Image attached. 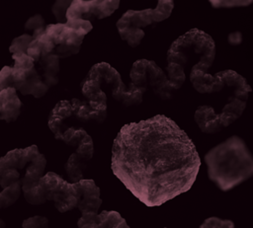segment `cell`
Instances as JSON below:
<instances>
[{
  "label": "cell",
  "instance_id": "obj_1",
  "mask_svg": "<svg viewBox=\"0 0 253 228\" xmlns=\"http://www.w3.org/2000/svg\"><path fill=\"white\" fill-rule=\"evenodd\" d=\"M200 166L192 139L163 114L125 124L114 140V175L148 207L160 206L188 191Z\"/></svg>",
  "mask_w": 253,
  "mask_h": 228
},
{
  "label": "cell",
  "instance_id": "obj_2",
  "mask_svg": "<svg viewBox=\"0 0 253 228\" xmlns=\"http://www.w3.org/2000/svg\"><path fill=\"white\" fill-rule=\"evenodd\" d=\"M209 179L222 191H228L253 175V156L245 141L232 135L205 155Z\"/></svg>",
  "mask_w": 253,
  "mask_h": 228
},
{
  "label": "cell",
  "instance_id": "obj_3",
  "mask_svg": "<svg viewBox=\"0 0 253 228\" xmlns=\"http://www.w3.org/2000/svg\"><path fill=\"white\" fill-rule=\"evenodd\" d=\"M215 57V44L205 32L192 29L172 42L167 51V77L179 90L186 80V70L195 66L210 69Z\"/></svg>",
  "mask_w": 253,
  "mask_h": 228
},
{
  "label": "cell",
  "instance_id": "obj_4",
  "mask_svg": "<svg viewBox=\"0 0 253 228\" xmlns=\"http://www.w3.org/2000/svg\"><path fill=\"white\" fill-rule=\"evenodd\" d=\"M91 30V23L81 19H68L63 23L49 24L30 42L26 53L34 60L48 54L58 58L68 57L79 52L85 36Z\"/></svg>",
  "mask_w": 253,
  "mask_h": 228
},
{
  "label": "cell",
  "instance_id": "obj_5",
  "mask_svg": "<svg viewBox=\"0 0 253 228\" xmlns=\"http://www.w3.org/2000/svg\"><path fill=\"white\" fill-rule=\"evenodd\" d=\"M42 179L47 188V200H52L61 213L74 208H78L81 213H97L103 202L100 189L93 180L68 183L53 172L42 175Z\"/></svg>",
  "mask_w": 253,
  "mask_h": 228
},
{
  "label": "cell",
  "instance_id": "obj_6",
  "mask_svg": "<svg viewBox=\"0 0 253 228\" xmlns=\"http://www.w3.org/2000/svg\"><path fill=\"white\" fill-rule=\"evenodd\" d=\"M14 65L4 66L0 70V91L14 88L22 95H32L35 98L44 96L49 87L37 68L35 60L27 53L12 54Z\"/></svg>",
  "mask_w": 253,
  "mask_h": 228
},
{
  "label": "cell",
  "instance_id": "obj_7",
  "mask_svg": "<svg viewBox=\"0 0 253 228\" xmlns=\"http://www.w3.org/2000/svg\"><path fill=\"white\" fill-rule=\"evenodd\" d=\"M174 9V0H157L154 8L128 10L117 22L121 38L131 47L139 45L144 37L143 29L167 19Z\"/></svg>",
  "mask_w": 253,
  "mask_h": 228
},
{
  "label": "cell",
  "instance_id": "obj_8",
  "mask_svg": "<svg viewBox=\"0 0 253 228\" xmlns=\"http://www.w3.org/2000/svg\"><path fill=\"white\" fill-rule=\"evenodd\" d=\"M86 77L93 80L101 89L108 88L112 97L126 107L140 104L146 91L145 88L138 87L131 82L126 86L119 72L106 62L95 64Z\"/></svg>",
  "mask_w": 253,
  "mask_h": 228
},
{
  "label": "cell",
  "instance_id": "obj_9",
  "mask_svg": "<svg viewBox=\"0 0 253 228\" xmlns=\"http://www.w3.org/2000/svg\"><path fill=\"white\" fill-rule=\"evenodd\" d=\"M129 77L132 84L145 89L150 87L162 100H170L176 91L167 74L152 60H136L131 66Z\"/></svg>",
  "mask_w": 253,
  "mask_h": 228
},
{
  "label": "cell",
  "instance_id": "obj_10",
  "mask_svg": "<svg viewBox=\"0 0 253 228\" xmlns=\"http://www.w3.org/2000/svg\"><path fill=\"white\" fill-rule=\"evenodd\" d=\"M46 159L40 153L27 167L22 178V191L26 200L33 205H40L47 200V188L42 179Z\"/></svg>",
  "mask_w": 253,
  "mask_h": 228
},
{
  "label": "cell",
  "instance_id": "obj_11",
  "mask_svg": "<svg viewBox=\"0 0 253 228\" xmlns=\"http://www.w3.org/2000/svg\"><path fill=\"white\" fill-rule=\"evenodd\" d=\"M119 6L120 0H73L66 10L65 19L100 20L111 16Z\"/></svg>",
  "mask_w": 253,
  "mask_h": 228
},
{
  "label": "cell",
  "instance_id": "obj_12",
  "mask_svg": "<svg viewBox=\"0 0 253 228\" xmlns=\"http://www.w3.org/2000/svg\"><path fill=\"white\" fill-rule=\"evenodd\" d=\"M51 131L55 139L62 140L65 144L75 147V152L85 161H89L93 157V140L84 128L61 124Z\"/></svg>",
  "mask_w": 253,
  "mask_h": 228
},
{
  "label": "cell",
  "instance_id": "obj_13",
  "mask_svg": "<svg viewBox=\"0 0 253 228\" xmlns=\"http://www.w3.org/2000/svg\"><path fill=\"white\" fill-rule=\"evenodd\" d=\"M72 108V116L79 122H88L90 120L101 123L107 116V103L80 101L72 99L70 101Z\"/></svg>",
  "mask_w": 253,
  "mask_h": 228
},
{
  "label": "cell",
  "instance_id": "obj_14",
  "mask_svg": "<svg viewBox=\"0 0 253 228\" xmlns=\"http://www.w3.org/2000/svg\"><path fill=\"white\" fill-rule=\"evenodd\" d=\"M40 151L36 145L29 146L23 149H14L9 151L0 159V174L5 170H18L21 172L37 158Z\"/></svg>",
  "mask_w": 253,
  "mask_h": 228
},
{
  "label": "cell",
  "instance_id": "obj_15",
  "mask_svg": "<svg viewBox=\"0 0 253 228\" xmlns=\"http://www.w3.org/2000/svg\"><path fill=\"white\" fill-rule=\"evenodd\" d=\"M22 103L14 88H6L0 91V120L14 121L21 113Z\"/></svg>",
  "mask_w": 253,
  "mask_h": 228
},
{
  "label": "cell",
  "instance_id": "obj_16",
  "mask_svg": "<svg viewBox=\"0 0 253 228\" xmlns=\"http://www.w3.org/2000/svg\"><path fill=\"white\" fill-rule=\"evenodd\" d=\"M120 213L117 211L104 210L101 213L85 212L78 219V228H110L113 221Z\"/></svg>",
  "mask_w": 253,
  "mask_h": 228
},
{
  "label": "cell",
  "instance_id": "obj_17",
  "mask_svg": "<svg viewBox=\"0 0 253 228\" xmlns=\"http://www.w3.org/2000/svg\"><path fill=\"white\" fill-rule=\"evenodd\" d=\"M85 160L82 159L76 152L72 153L64 164L65 172L70 180V183H77L83 180V171L86 168Z\"/></svg>",
  "mask_w": 253,
  "mask_h": 228
},
{
  "label": "cell",
  "instance_id": "obj_18",
  "mask_svg": "<svg viewBox=\"0 0 253 228\" xmlns=\"http://www.w3.org/2000/svg\"><path fill=\"white\" fill-rule=\"evenodd\" d=\"M21 186L22 183H16L2 190L0 192V208L10 206L19 198L22 191Z\"/></svg>",
  "mask_w": 253,
  "mask_h": 228
},
{
  "label": "cell",
  "instance_id": "obj_19",
  "mask_svg": "<svg viewBox=\"0 0 253 228\" xmlns=\"http://www.w3.org/2000/svg\"><path fill=\"white\" fill-rule=\"evenodd\" d=\"M33 40V37L29 34H24L20 37L15 38L9 47V51L14 53H26L30 42Z\"/></svg>",
  "mask_w": 253,
  "mask_h": 228
},
{
  "label": "cell",
  "instance_id": "obj_20",
  "mask_svg": "<svg viewBox=\"0 0 253 228\" xmlns=\"http://www.w3.org/2000/svg\"><path fill=\"white\" fill-rule=\"evenodd\" d=\"M44 20L40 14L31 17L25 24V30L33 32V34L31 35L33 37V39L40 36L44 31Z\"/></svg>",
  "mask_w": 253,
  "mask_h": 228
},
{
  "label": "cell",
  "instance_id": "obj_21",
  "mask_svg": "<svg viewBox=\"0 0 253 228\" xmlns=\"http://www.w3.org/2000/svg\"><path fill=\"white\" fill-rule=\"evenodd\" d=\"M72 1L73 0H55V2L53 3L51 7V12L58 23H63L66 21L65 13Z\"/></svg>",
  "mask_w": 253,
  "mask_h": 228
},
{
  "label": "cell",
  "instance_id": "obj_22",
  "mask_svg": "<svg viewBox=\"0 0 253 228\" xmlns=\"http://www.w3.org/2000/svg\"><path fill=\"white\" fill-rule=\"evenodd\" d=\"M213 8H234L249 6L253 0H209Z\"/></svg>",
  "mask_w": 253,
  "mask_h": 228
},
{
  "label": "cell",
  "instance_id": "obj_23",
  "mask_svg": "<svg viewBox=\"0 0 253 228\" xmlns=\"http://www.w3.org/2000/svg\"><path fill=\"white\" fill-rule=\"evenodd\" d=\"M200 228H234V223L228 219L210 217L202 223Z\"/></svg>",
  "mask_w": 253,
  "mask_h": 228
},
{
  "label": "cell",
  "instance_id": "obj_24",
  "mask_svg": "<svg viewBox=\"0 0 253 228\" xmlns=\"http://www.w3.org/2000/svg\"><path fill=\"white\" fill-rule=\"evenodd\" d=\"M23 228H48V220L44 216L36 215L24 220Z\"/></svg>",
  "mask_w": 253,
  "mask_h": 228
},
{
  "label": "cell",
  "instance_id": "obj_25",
  "mask_svg": "<svg viewBox=\"0 0 253 228\" xmlns=\"http://www.w3.org/2000/svg\"><path fill=\"white\" fill-rule=\"evenodd\" d=\"M110 228H129V226L126 224V221L125 218H123L121 216V214H119L116 219L113 221L112 225Z\"/></svg>",
  "mask_w": 253,
  "mask_h": 228
},
{
  "label": "cell",
  "instance_id": "obj_26",
  "mask_svg": "<svg viewBox=\"0 0 253 228\" xmlns=\"http://www.w3.org/2000/svg\"><path fill=\"white\" fill-rule=\"evenodd\" d=\"M241 40V36L239 33H233L231 35H229L228 37V41L231 44H238Z\"/></svg>",
  "mask_w": 253,
  "mask_h": 228
},
{
  "label": "cell",
  "instance_id": "obj_27",
  "mask_svg": "<svg viewBox=\"0 0 253 228\" xmlns=\"http://www.w3.org/2000/svg\"><path fill=\"white\" fill-rule=\"evenodd\" d=\"M0 228H5V222L2 219H0Z\"/></svg>",
  "mask_w": 253,
  "mask_h": 228
}]
</instances>
